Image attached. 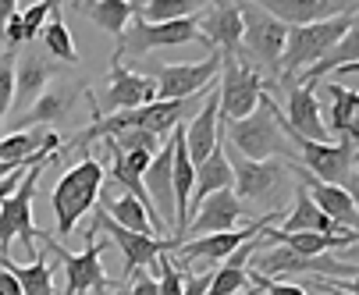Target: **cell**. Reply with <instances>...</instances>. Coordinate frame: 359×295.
Returning <instances> with one entry per match:
<instances>
[{
	"label": "cell",
	"mask_w": 359,
	"mask_h": 295,
	"mask_svg": "<svg viewBox=\"0 0 359 295\" xmlns=\"http://www.w3.org/2000/svg\"><path fill=\"white\" fill-rule=\"evenodd\" d=\"M278 89H285V107H278V125L295 139L306 142H331L327 125L320 118V104H317V89L313 85H299V82H278Z\"/></svg>",
	"instance_id": "14"
},
{
	"label": "cell",
	"mask_w": 359,
	"mask_h": 295,
	"mask_svg": "<svg viewBox=\"0 0 359 295\" xmlns=\"http://www.w3.org/2000/svg\"><path fill=\"white\" fill-rule=\"evenodd\" d=\"M317 291L324 295H355V281H345V284H334V281H313Z\"/></svg>",
	"instance_id": "41"
},
{
	"label": "cell",
	"mask_w": 359,
	"mask_h": 295,
	"mask_svg": "<svg viewBox=\"0 0 359 295\" xmlns=\"http://www.w3.org/2000/svg\"><path fill=\"white\" fill-rule=\"evenodd\" d=\"M199 32L210 50H217L221 57L242 61V4H231V0H224V4H203Z\"/></svg>",
	"instance_id": "18"
},
{
	"label": "cell",
	"mask_w": 359,
	"mask_h": 295,
	"mask_svg": "<svg viewBox=\"0 0 359 295\" xmlns=\"http://www.w3.org/2000/svg\"><path fill=\"white\" fill-rule=\"evenodd\" d=\"M57 75V64L46 61L43 54H25L15 68V104L11 107H32L46 92L50 78Z\"/></svg>",
	"instance_id": "23"
},
{
	"label": "cell",
	"mask_w": 359,
	"mask_h": 295,
	"mask_svg": "<svg viewBox=\"0 0 359 295\" xmlns=\"http://www.w3.org/2000/svg\"><path fill=\"white\" fill-rule=\"evenodd\" d=\"M281 25H310V22H324L338 11H345V4H320V0H285V4H264Z\"/></svg>",
	"instance_id": "30"
},
{
	"label": "cell",
	"mask_w": 359,
	"mask_h": 295,
	"mask_svg": "<svg viewBox=\"0 0 359 295\" xmlns=\"http://www.w3.org/2000/svg\"><path fill=\"white\" fill-rule=\"evenodd\" d=\"M292 174H295V181L310 192V200H313V207L338 228V231H355V224H359V210H355V195L348 192V188H338V185H324V181H317L313 174H306L299 164H292Z\"/></svg>",
	"instance_id": "19"
},
{
	"label": "cell",
	"mask_w": 359,
	"mask_h": 295,
	"mask_svg": "<svg viewBox=\"0 0 359 295\" xmlns=\"http://www.w3.org/2000/svg\"><path fill=\"white\" fill-rule=\"evenodd\" d=\"M199 11V4H192V0H149V4H135V15L132 18H139V22H146V25H161V22H175V18H189V15H196Z\"/></svg>",
	"instance_id": "34"
},
{
	"label": "cell",
	"mask_w": 359,
	"mask_h": 295,
	"mask_svg": "<svg viewBox=\"0 0 359 295\" xmlns=\"http://www.w3.org/2000/svg\"><path fill=\"white\" fill-rule=\"evenodd\" d=\"M288 146L295 150V164L313 174L324 185L345 188V181L355 178V139H338V142H306L288 135ZM355 188V181H352Z\"/></svg>",
	"instance_id": "9"
},
{
	"label": "cell",
	"mask_w": 359,
	"mask_h": 295,
	"mask_svg": "<svg viewBox=\"0 0 359 295\" xmlns=\"http://www.w3.org/2000/svg\"><path fill=\"white\" fill-rule=\"evenodd\" d=\"M278 82H267L256 68L235 61V57H221V78H217V107H221V125L228 121H242L260 107V96L274 92Z\"/></svg>",
	"instance_id": "8"
},
{
	"label": "cell",
	"mask_w": 359,
	"mask_h": 295,
	"mask_svg": "<svg viewBox=\"0 0 359 295\" xmlns=\"http://www.w3.org/2000/svg\"><path fill=\"white\" fill-rule=\"evenodd\" d=\"M50 11H54V4H32V8H22V4H18V18H22L25 43H32V39L43 32V25H46Z\"/></svg>",
	"instance_id": "37"
},
{
	"label": "cell",
	"mask_w": 359,
	"mask_h": 295,
	"mask_svg": "<svg viewBox=\"0 0 359 295\" xmlns=\"http://www.w3.org/2000/svg\"><path fill=\"white\" fill-rule=\"evenodd\" d=\"M39 43L46 46V54H54L57 61H65V64H79V50H75V39H72L65 18H61V4H54V11H50V22L43 25Z\"/></svg>",
	"instance_id": "33"
},
{
	"label": "cell",
	"mask_w": 359,
	"mask_h": 295,
	"mask_svg": "<svg viewBox=\"0 0 359 295\" xmlns=\"http://www.w3.org/2000/svg\"><path fill=\"white\" fill-rule=\"evenodd\" d=\"M242 295H264V291H256V288H252V291H242Z\"/></svg>",
	"instance_id": "46"
},
{
	"label": "cell",
	"mask_w": 359,
	"mask_h": 295,
	"mask_svg": "<svg viewBox=\"0 0 359 295\" xmlns=\"http://www.w3.org/2000/svg\"><path fill=\"white\" fill-rule=\"evenodd\" d=\"M182 139H185V153L192 160V167H199L214 153V146L221 139V107H217V85L210 89L207 104L196 111V118L189 125H182Z\"/></svg>",
	"instance_id": "20"
},
{
	"label": "cell",
	"mask_w": 359,
	"mask_h": 295,
	"mask_svg": "<svg viewBox=\"0 0 359 295\" xmlns=\"http://www.w3.org/2000/svg\"><path fill=\"white\" fill-rule=\"evenodd\" d=\"M111 295H128V281H121V288H118V291H111Z\"/></svg>",
	"instance_id": "45"
},
{
	"label": "cell",
	"mask_w": 359,
	"mask_h": 295,
	"mask_svg": "<svg viewBox=\"0 0 359 295\" xmlns=\"http://www.w3.org/2000/svg\"><path fill=\"white\" fill-rule=\"evenodd\" d=\"M142 188L149 195L153 214L161 217L164 228H175V188H171V135L164 139V146L153 153L146 174H142Z\"/></svg>",
	"instance_id": "21"
},
{
	"label": "cell",
	"mask_w": 359,
	"mask_h": 295,
	"mask_svg": "<svg viewBox=\"0 0 359 295\" xmlns=\"http://www.w3.org/2000/svg\"><path fill=\"white\" fill-rule=\"evenodd\" d=\"M0 270H8L18 281L22 295H57L54 291V270L46 263V253H36L32 263H15L0 253Z\"/></svg>",
	"instance_id": "28"
},
{
	"label": "cell",
	"mask_w": 359,
	"mask_h": 295,
	"mask_svg": "<svg viewBox=\"0 0 359 295\" xmlns=\"http://www.w3.org/2000/svg\"><path fill=\"white\" fill-rule=\"evenodd\" d=\"M89 85L86 82H68V85H57V89H50V92H43L39 100L32 104V111H25V114H18V121H15V128L18 132H25V128H43V125H54V121H61L72 107H75V100L86 92Z\"/></svg>",
	"instance_id": "22"
},
{
	"label": "cell",
	"mask_w": 359,
	"mask_h": 295,
	"mask_svg": "<svg viewBox=\"0 0 359 295\" xmlns=\"http://www.w3.org/2000/svg\"><path fill=\"white\" fill-rule=\"evenodd\" d=\"M210 291V274H189L182 277V295H207Z\"/></svg>",
	"instance_id": "39"
},
{
	"label": "cell",
	"mask_w": 359,
	"mask_h": 295,
	"mask_svg": "<svg viewBox=\"0 0 359 295\" xmlns=\"http://www.w3.org/2000/svg\"><path fill=\"white\" fill-rule=\"evenodd\" d=\"M281 217V210H274V214H264V217H256V221H249L245 228H235V231H221V235H203V238H192V242H182L178 245V260H171L178 270H189L192 263H214V260H228L238 245H245L249 238H256V235H264L274 221Z\"/></svg>",
	"instance_id": "15"
},
{
	"label": "cell",
	"mask_w": 359,
	"mask_h": 295,
	"mask_svg": "<svg viewBox=\"0 0 359 295\" xmlns=\"http://www.w3.org/2000/svg\"><path fill=\"white\" fill-rule=\"evenodd\" d=\"M285 32L288 29L264 4H242V61L256 68L267 82L281 78Z\"/></svg>",
	"instance_id": "5"
},
{
	"label": "cell",
	"mask_w": 359,
	"mask_h": 295,
	"mask_svg": "<svg viewBox=\"0 0 359 295\" xmlns=\"http://www.w3.org/2000/svg\"><path fill=\"white\" fill-rule=\"evenodd\" d=\"M221 188H231V164L224 157V135L217 139L214 153L196 167V185H192V195H189V210H196L210 192H221ZM189 221V217H185Z\"/></svg>",
	"instance_id": "26"
},
{
	"label": "cell",
	"mask_w": 359,
	"mask_h": 295,
	"mask_svg": "<svg viewBox=\"0 0 359 295\" xmlns=\"http://www.w3.org/2000/svg\"><path fill=\"white\" fill-rule=\"evenodd\" d=\"M217 71H221V54L214 50L207 61L196 64H164L157 68V100H189L196 92H207L217 85Z\"/></svg>",
	"instance_id": "16"
},
{
	"label": "cell",
	"mask_w": 359,
	"mask_h": 295,
	"mask_svg": "<svg viewBox=\"0 0 359 295\" xmlns=\"http://www.w3.org/2000/svg\"><path fill=\"white\" fill-rule=\"evenodd\" d=\"M93 228L86 231L89 238L96 235V231H107L111 235V242L121 249V256H125V274H121V281H128L132 274H139V270H146V274H157V256H171L175 249H178V242L175 238H157V235H135V231H125L121 224H114L100 207H93Z\"/></svg>",
	"instance_id": "10"
},
{
	"label": "cell",
	"mask_w": 359,
	"mask_h": 295,
	"mask_svg": "<svg viewBox=\"0 0 359 295\" xmlns=\"http://www.w3.org/2000/svg\"><path fill=\"white\" fill-rule=\"evenodd\" d=\"M57 150L61 146H50V150H43L36 157V164L25 171V178L18 181V188L8 195L4 203H0V253L8 249V245L15 238H22V245L36 256V221H32V195H36V185L43 178V171L50 164H57Z\"/></svg>",
	"instance_id": "6"
},
{
	"label": "cell",
	"mask_w": 359,
	"mask_h": 295,
	"mask_svg": "<svg viewBox=\"0 0 359 295\" xmlns=\"http://www.w3.org/2000/svg\"><path fill=\"white\" fill-rule=\"evenodd\" d=\"M252 270L249 274H260L267 281H278V277H292V274H317L320 281L324 277H355V263H345V260H334V256H299V253H288L281 245H271V249H256L252 256Z\"/></svg>",
	"instance_id": "12"
},
{
	"label": "cell",
	"mask_w": 359,
	"mask_h": 295,
	"mask_svg": "<svg viewBox=\"0 0 359 295\" xmlns=\"http://www.w3.org/2000/svg\"><path fill=\"white\" fill-rule=\"evenodd\" d=\"M0 295H22V288H18V281L8 274V270H0Z\"/></svg>",
	"instance_id": "43"
},
{
	"label": "cell",
	"mask_w": 359,
	"mask_h": 295,
	"mask_svg": "<svg viewBox=\"0 0 359 295\" xmlns=\"http://www.w3.org/2000/svg\"><path fill=\"white\" fill-rule=\"evenodd\" d=\"M100 192H104V164L96 157H82L75 167H68L61 174V181L50 192V207H54V217H57V235H72L75 224L96 207Z\"/></svg>",
	"instance_id": "4"
},
{
	"label": "cell",
	"mask_w": 359,
	"mask_h": 295,
	"mask_svg": "<svg viewBox=\"0 0 359 295\" xmlns=\"http://www.w3.org/2000/svg\"><path fill=\"white\" fill-rule=\"evenodd\" d=\"M36 238L46 245V253H57V263L65 267V295H111L114 281L104 270V249L107 242H93L86 238V253H68L65 245L50 235V231H36Z\"/></svg>",
	"instance_id": "7"
},
{
	"label": "cell",
	"mask_w": 359,
	"mask_h": 295,
	"mask_svg": "<svg viewBox=\"0 0 359 295\" xmlns=\"http://www.w3.org/2000/svg\"><path fill=\"white\" fill-rule=\"evenodd\" d=\"M327 96H331V132H338L341 139H359L355 132V111H359V92L348 85H338V82H327L324 85Z\"/></svg>",
	"instance_id": "31"
},
{
	"label": "cell",
	"mask_w": 359,
	"mask_h": 295,
	"mask_svg": "<svg viewBox=\"0 0 359 295\" xmlns=\"http://www.w3.org/2000/svg\"><path fill=\"white\" fill-rule=\"evenodd\" d=\"M79 15L93 18L104 32H111L114 39H121V32L128 29L132 15H135V4L132 0H93V4H72Z\"/></svg>",
	"instance_id": "29"
},
{
	"label": "cell",
	"mask_w": 359,
	"mask_h": 295,
	"mask_svg": "<svg viewBox=\"0 0 359 295\" xmlns=\"http://www.w3.org/2000/svg\"><path fill=\"white\" fill-rule=\"evenodd\" d=\"M224 157L231 164V192L238 203H260L267 214H274L285 195L292 192V164L288 160H245L224 142Z\"/></svg>",
	"instance_id": "3"
},
{
	"label": "cell",
	"mask_w": 359,
	"mask_h": 295,
	"mask_svg": "<svg viewBox=\"0 0 359 295\" xmlns=\"http://www.w3.org/2000/svg\"><path fill=\"white\" fill-rule=\"evenodd\" d=\"M274 111H278L274 96L264 92L260 107H256L249 118L221 125L224 142L231 146L238 157H245V160H288V164H295V150L288 146Z\"/></svg>",
	"instance_id": "2"
},
{
	"label": "cell",
	"mask_w": 359,
	"mask_h": 295,
	"mask_svg": "<svg viewBox=\"0 0 359 295\" xmlns=\"http://www.w3.org/2000/svg\"><path fill=\"white\" fill-rule=\"evenodd\" d=\"M128 295H161L157 274H132L128 277Z\"/></svg>",
	"instance_id": "38"
},
{
	"label": "cell",
	"mask_w": 359,
	"mask_h": 295,
	"mask_svg": "<svg viewBox=\"0 0 359 295\" xmlns=\"http://www.w3.org/2000/svg\"><path fill=\"white\" fill-rule=\"evenodd\" d=\"M32 160H36V157H32ZM32 160H29V164H32ZM29 164H4V160H0V181H8V174H11L15 167H29Z\"/></svg>",
	"instance_id": "44"
},
{
	"label": "cell",
	"mask_w": 359,
	"mask_h": 295,
	"mask_svg": "<svg viewBox=\"0 0 359 295\" xmlns=\"http://www.w3.org/2000/svg\"><path fill=\"white\" fill-rule=\"evenodd\" d=\"M86 100L93 107V118H107V114H118V111H139V107L157 100V82H153L149 75H139V71L125 68V64H111L104 96L86 89Z\"/></svg>",
	"instance_id": "13"
},
{
	"label": "cell",
	"mask_w": 359,
	"mask_h": 295,
	"mask_svg": "<svg viewBox=\"0 0 359 295\" xmlns=\"http://www.w3.org/2000/svg\"><path fill=\"white\" fill-rule=\"evenodd\" d=\"M245 203H238V195L231 188H221V192H210L207 200H203L189 221H185V231H182V242L185 235H221V231H235V228H245Z\"/></svg>",
	"instance_id": "17"
},
{
	"label": "cell",
	"mask_w": 359,
	"mask_h": 295,
	"mask_svg": "<svg viewBox=\"0 0 359 295\" xmlns=\"http://www.w3.org/2000/svg\"><path fill=\"white\" fill-rule=\"evenodd\" d=\"M355 54H359V32L352 29L341 43L331 46V50H327L313 68H306V71L295 75L292 82H299V85H313V89H317V82L327 78L331 71H341V75H345V71H355V68H359V57H355Z\"/></svg>",
	"instance_id": "25"
},
{
	"label": "cell",
	"mask_w": 359,
	"mask_h": 295,
	"mask_svg": "<svg viewBox=\"0 0 359 295\" xmlns=\"http://www.w3.org/2000/svg\"><path fill=\"white\" fill-rule=\"evenodd\" d=\"M18 11V0H0V46H4V25Z\"/></svg>",
	"instance_id": "42"
},
{
	"label": "cell",
	"mask_w": 359,
	"mask_h": 295,
	"mask_svg": "<svg viewBox=\"0 0 359 295\" xmlns=\"http://www.w3.org/2000/svg\"><path fill=\"white\" fill-rule=\"evenodd\" d=\"M111 142L118 146L121 153H132V150H142V153H157L161 146H164V139H157L153 132H121V135H111Z\"/></svg>",
	"instance_id": "35"
},
{
	"label": "cell",
	"mask_w": 359,
	"mask_h": 295,
	"mask_svg": "<svg viewBox=\"0 0 359 295\" xmlns=\"http://www.w3.org/2000/svg\"><path fill=\"white\" fill-rule=\"evenodd\" d=\"M182 43H207L199 32V11L189 18L161 22V25H146V22L132 18L114 46V64H121V57H139L146 50H157V46H182Z\"/></svg>",
	"instance_id": "11"
},
{
	"label": "cell",
	"mask_w": 359,
	"mask_h": 295,
	"mask_svg": "<svg viewBox=\"0 0 359 295\" xmlns=\"http://www.w3.org/2000/svg\"><path fill=\"white\" fill-rule=\"evenodd\" d=\"M267 295H310L302 284H295V281H271L267 288H264Z\"/></svg>",
	"instance_id": "40"
},
{
	"label": "cell",
	"mask_w": 359,
	"mask_h": 295,
	"mask_svg": "<svg viewBox=\"0 0 359 295\" xmlns=\"http://www.w3.org/2000/svg\"><path fill=\"white\" fill-rule=\"evenodd\" d=\"M11 104H15V64L8 54L0 57V132H4V121L11 114Z\"/></svg>",
	"instance_id": "36"
},
{
	"label": "cell",
	"mask_w": 359,
	"mask_h": 295,
	"mask_svg": "<svg viewBox=\"0 0 359 295\" xmlns=\"http://www.w3.org/2000/svg\"><path fill=\"white\" fill-rule=\"evenodd\" d=\"M355 15L359 4H345V11L324 18V22H310V25H285V54H281V78L278 82H292L295 75H302L306 68H313L334 43H341L352 29H355Z\"/></svg>",
	"instance_id": "1"
},
{
	"label": "cell",
	"mask_w": 359,
	"mask_h": 295,
	"mask_svg": "<svg viewBox=\"0 0 359 295\" xmlns=\"http://www.w3.org/2000/svg\"><path fill=\"white\" fill-rule=\"evenodd\" d=\"M264 238H271L274 245H281V249L288 253H299V256H324L331 249H348V245H355L359 231H345V235H285L278 228H267Z\"/></svg>",
	"instance_id": "24"
},
{
	"label": "cell",
	"mask_w": 359,
	"mask_h": 295,
	"mask_svg": "<svg viewBox=\"0 0 359 295\" xmlns=\"http://www.w3.org/2000/svg\"><path fill=\"white\" fill-rule=\"evenodd\" d=\"M278 231H285V235H306V231H310V235H345L313 207L310 192H306L302 185H295V207L285 214V224Z\"/></svg>",
	"instance_id": "27"
},
{
	"label": "cell",
	"mask_w": 359,
	"mask_h": 295,
	"mask_svg": "<svg viewBox=\"0 0 359 295\" xmlns=\"http://www.w3.org/2000/svg\"><path fill=\"white\" fill-rule=\"evenodd\" d=\"M50 135H54V132H46V128H25V132L4 135V139H0V160H4V164H29L50 142Z\"/></svg>",
	"instance_id": "32"
}]
</instances>
